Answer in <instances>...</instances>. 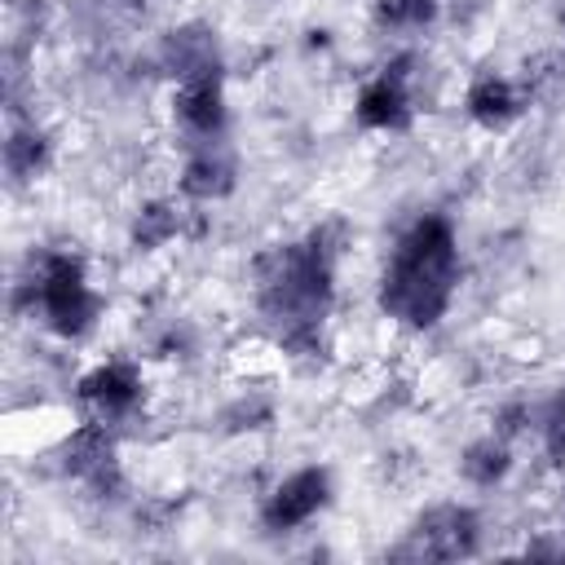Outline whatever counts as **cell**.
<instances>
[{
	"label": "cell",
	"instance_id": "1",
	"mask_svg": "<svg viewBox=\"0 0 565 565\" xmlns=\"http://www.w3.org/2000/svg\"><path fill=\"white\" fill-rule=\"evenodd\" d=\"M335 300V247L322 230L300 243H274L256 260V309L274 340L291 353L322 344V322Z\"/></svg>",
	"mask_w": 565,
	"mask_h": 565
},
{
	"label": "cell",
	"instance_id": "2",
	"mask_svg": "<svg viewBox=\"0 0 565 565\" xmlns=\"http://www.w3.org/2000/svg\"><path fill=\"white\" fill-rule=\"evenodd\" d=\"M459 287V243L446 216H419L393 247L380 274V309L406 331H428L446 318Z\"/></svg>",
	"mask_w": 565,
	"mask_h": 565
},
{
	"label": "cell",
	"instance_id": "3",
	"mask_svg": "<svg viewBox=\"0 0 565 565\" xmlns=\"http://www.w3.org/2000/svg\"><path fill=\"white\" fill-rule=\"evenodd\" d=\"M22 296H26L31 313H40V322L62 340L88 335L97 313H102V300L88 287L84 260L75 252H40V256H31L26 278H22Z\"/></svg>",
	"mask_w": 565,
	"mask_h": 565
},
{
	"label": "cell",
	"instance_id": "4",
	"mask_svg": "<svg viewBox=\"0 0 565 565\" xmlns=\"http://www.w3.org/2000/svg\"><path fill=\"white\" fill-rule=\"evenodd\" d=\"M481 547V516L463 503H437L411 521L402 543L393 547L397 561H468Z\"/></svg>",
	"mask_w": 565,
	"mask_h": 565
},
{
	"label": "cell",
	"instance_id": "5",
	"mask_svg": "<svg viewBox=\"0 0 565 565\" xmlns=\"http://www.w3.org/2000/svg\"><path fill=\"white\" fill-rule=\"evenodd\" d=\"M331 499V472L327 468H300L291 477H282L265 503H260V525L269 534H287L300 530L305 521H313Z\"/></svg>",
	"mask_w": 565,
	"mask_h": 565
},
{
	"label": "cell",
	"instance_id": "6",
	"mask_svg": "<svg viewBox=\"0 0 565 565\" xmlns=\"http://www.w3.org/2000/svg\"><path fill=\"white\" fill-rule=\"evenodd\" d=\"M172 115L185 132V141H221L230 110H225V79L216 75H194V79H177L172 93Z\"/></svg>",
	"mask_w": 565,
	"mask_h": 565
},
{
	"label": "cell",
	"instance_id": "7",
	"mask_svg": "<svg viewBox=\"0 0 565 565\" xmlns=\"http://www.w3.org/2000/svg\"><path fill=\"white\" fill-rule=\"evenodd\" d=\"M146 397V380L132 362H102L79 380V402L97 424L128 419Z\"/></svg>",
	"mask_w": 565,
	"mask_h": 565
},
{
	"label": "cell",
	"instance_id": "8",
	"mask_svg": "<svg viewBox=\"0 0 565 565\" xmlns=\"http://www.w3.org/2000/svg\"><path fill=\"white\" fill-rule=\"evenodd\" d=\"M411 75H406V57L384 66L380 75H371L362 88H358V102H353V115L362 128H375V132H402L411 124Z\"/></svg>",
	"mask_w": 565,
	"mask_h": 565
},
{
	"label": "cell",
	"instance_id": "9",
	"mask_svg": "<svg viewBox=\"0 0 565 565\" xmlns=\"http://www.w3.org/2000/svg\"><path fill=\"white\" fill-rule=\"evenodd\" d=\"M234 150L230 141H194L190 154H185V168H181V194L194 199V203H216L234 190Z\"/></svg>",
	"mask_w": 565,
	"mask_h": 565
},
{
	"label": "cell",
	"instance_id": "10",
	"mask_svg": "<svg viewBox=\"0 0 565 565\" xmlns=\"http://www.w3.org/2000/svg\"><path fill=\"white\" fill-rule=\"evenodd\" d=\"M163 66L172 71V79H194V75H216L221 71V49H216V31L203 22H185L172 26L163 35Z\"/></svg>",
	"mask_w": 565,
	"mask_h": 565
},
{
	"label": "cell",
	"instance_id": "11",
	"mask_svg": "<svg viewBox=\"0 0 565 565\" xmlns=\"http://www.w3.org/2000/svg\"><path fill=\"white\" fill-rule=\"evenodd\" d=\"M463 110L472 115V124L499 132V128H508V124L521 115V93H516V84H512L508 75H499V71H477V75L468 79Z\"/></svg>",
	"mask_w": 565,
	"mask_h": 565
},
{
	"label": "cell",
	"instance_id": "12",
	"mask_svg": "<svg viewBox=\"0 0 565 565\" xmlns=\"http://www.w3.org/2000/svg\"><path fill=\"white\" fill-rule=\"evenodd\" d=\"M49 137L35 128V124H13L9 137H4V172L13 185H26L35 181L44 168H49Z\"/></svg>",
	"mask_w": 565,
	"mask_h": 565
},
{
	"label": "cell",
	"instance_id": "13",
	"mask_svg": "<svg viewBox=\"0 0 565 565\" xmlns=\"http://www.w3.org/2000/svg\"><path fill=\"white\" fill-rule=\"evenodd\" d=\"M459 468H463V477H468L472 486L490 490V486H499V481L508 477V468H512V450H508L503 437L490 433V437H477V441L463 450Z\"/></svg>",
	"mask_w": 565,
	"mask_h": 565
},
{
	"label": "cell",
	"instance_id": "14",
	"mask_svg": "<svg viewBox=\"0 0 565 565\" xmlns=\"http://www.w3.org/2000/svg\"><path fill=\"white\" fill-rule=\"evenodd\" d=\"M437 18V0H375L371 4V22L388 35H411L433 26Z\"/></svg>",
	"mask_w": 565,
	"mask_h": 565
},
{
	"label": "cell",
	"instance_id": "15",
	"mask_svg": "<svg viewBox=\"0 0 565 565\" xmlns=\"http://www.w3.org/2000/svg\"><path fill=\"white\" fill-rule=\"evenodd\" d=\"M181 234V212L172 207V203H146L141 212H137V221H132V243H137V252H154V247H163L168 238H177Z\"/></svg>",
	"mask_w": 565,
	"mask_h": 565
},
{
	"label": "cell",
	"instance_id": "16",
	"mask_svg": "<svg viewBox=\"0 0 565 565\" xmlns=\"http://www.w3.org/2000/svg\"><path fill=\"white\" fill-rule=\"evenodd\" d=\"M543 450L552 463H565V388L543 411Z\"/></svg>",
	"mask_w": 565,
	"mask_h": 565
}]
</instances>
